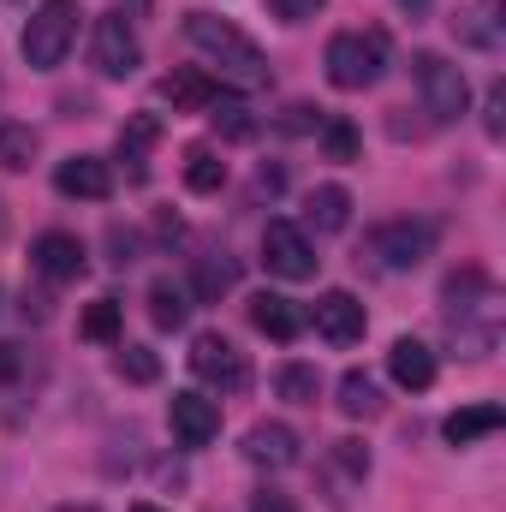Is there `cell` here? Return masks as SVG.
Segmentation results:
<instances>
[{
	"label": "cell",
	"instance_id": "cell-9",
	"mask_svg": "<svg viewBox=\"0 0 506 512\" xmlns=\"http://www.w3.org/2000/svg\"><path fill=\"white\" fill-rule=\"evenodd\" d=\"M143 66V42L131 30L126 12H102L96 18V72L102 78H131Z\"/></svg>",
	"mask_w": 506,
	"mask_h": 512
},
{
	"label": "cell",
	"instance_id": "cell-33",
	"mask_svg": "<svg viewBox=\"0 0 506 512\" xmlns=\"http://www.w3.org/2000/svg\"><path fill=\"white\" fill-rule=\"evenodd\" d=\"M483 131H489V137H501V131H506V90H501V84H489V108H483Z\"/></svg>",
	"mask_w": 506,
	"mask_h": 512
},
{
	"label": "cell",
	"instance_id": "cell-18",
	"mask_svg": "<svg viewBox=\"0 0 506 512\" xmlns=\"http://www.w3.org/2000/svg\"><path fill=\"white\" fill-rule=\"evenodd\" d=\"M501 423H506V411L495 405V399H483V405H459V411L441 423V435H447L453 447H471V441H489Z\"/></svg>",
	"mask_w": 506,
	"mask_h": 512
},
{
	"label": "cell",
	"instance_id": "cell-17",
	"mask_svg": "<svg viewBox=\"0 0 506 512\" xmlns=\"http://www.w3.org/2000/svg\"><path fill=\"white\" fill-rule=\"evenodd\" d=\"M387 376L405 387V393H423V387H435V352L405 334V340H393V352H387Z\"/></svg>",
	"mask_w": 506,
	"mask_h": 512
},
{
	"label": "cell",
	"instance_id": "cell-20",
	"mask_svg": "<svg viewBox=\"0 0 506 512\" xmlns=\"http://www.w3.org/2000/svg\"><path fill=\"white\" fill-rule=\"evenodd\" d=\"M304 221H310L316 233H346V221H352V191H346V185H316L310 203H304Z\"/></svg>",
	"mask_w": 506,
	"mask_h": 512
},
{
	"label": "cell",
	"instance_id": "cell-36",
	"mask_svg": "<svg viewBox=\"0 0 506 512\" xmlns=\"http://www.w3.org/2000/svg\"><path fill=\"white\" fill-rule=\"evenodd\" d=\"M12 376H18V346L0 340V382H12Z\"/></svg>",
	"mask_w": 506,
	"mask_h": 512
},
{
	"label": "cell",
	"instance_id": "cell-5",
	"mask_svg": "<svg viewBox=\"0 0 506 512\" xmlns=\"http://www.w3.org/2000/svg\"><path fill=\"white\" fill-rule=\"evenodd\" d=\"M411 78H417V96H423V114L429 120H459L465 114V102H471V84H465V72L453 66V60H441V54H417L411 60Z\"/></svg>",
	"mask_w": 506,
	"mask_h": 512
},
{
	"label": "cell",
	"instance_id": "cell-32",
	"mask_svg": "<svg viewBox=\"0 0 506 512\" xmlns=\"http://www.w3.org/2000/svg\"><path fill=\"white\" fill-rule=\"evenodd\" d=\"M227 286H233V262L203 256V262H197V298H221Z\"/></svg>",
	"mask_w": 506,
	"mask_h": 512
},
{
	"label": "cell",
	"instance_id": "cell-12",
	"mask_svg": "<svg viewBox=\"0 0 506 512\" xmlns=\"http://www.w3.org/2000/svg\"><path fill=\"white\" fill-rule=\"evenodd\" d=\"M30 268L42 274V280H78L84 268H90V251H84V239L78 233H42L36 245H30Z\"/></svg>",
	"mask_w": 506,
	"mask_h": 512
},
{
	"label": "cell",
	"instance_id": "cell-24",
	"mask_svg": "<svg viewBox=\"0 0 506 512\" xmlns=\"http://www.w3.org/2000/svg\"><path fill=\"white\" fill-rule=\"evenodd\" d=\"M185 185H191L197 197H215V191L227 185V161H221L215 149H191V155H185Z\"/></svg>",
	"mask_w": 506,
	"mask_h": 512
},
{
	"label": "cell",
	"instance_id": "cell-8",
	"mask_svg": "<svg viewBox=\"0 0 506 512\" xmlns=\"http://www.w3.org/2000/svg\"><path fill=\"white\" fill-rule=\"evenodd\" d=\"M316 245H310V233L304 227H292V221H268L262 227V268L268 274H280V280H310L316 274Z\"/></svg>",
	"mask_w": 506,
	"mask_h": 512
},
{
	"label": "cell",
	"instance_id": "cell-34",
	"mask_svg": "<svg viewBox=\"0 0 506 512\" xmlns=\"http://www.w3.org/2000/svg\"><path fill=\"white\" fill-rule=\"evenodd\" d=\"M268 6H274V12H280L286 24H304V18H316V12H322L328 0H268Z\"/></svg>",
	"mask_w": 506,
	"mask_h": 512
},
{
	"label": "cell",
	"instance_id": "cell-37",
	"mask_svg": "<svg viewBox=\"0 0 506 512\" xmlns=\"http://www.w3.org/2000/svg\"><path fill=\"white\" fill-rule=\"evenodd\" d=\"M131 512H167V507H155V501H137V507H131Z\"/></svg>",
	"mask_w": 506,
	"mask_h": 512
},
{
	"label": "cell",
	"instance_id": "cell-2",
	"mask_svg": "<svg viewBox=\"0 0 506 512\" xmlns=\"http://www.w3.org/2000/svg\"><path fill=\"white\" fill-rule=\"evenodd\" d=\"M185 42H191L209 66H221V78H233L239 90H262V84H268V54L256 48L239 24H227V18H215V12H191V18H185Z\"/></svg>",
	"mask_w": 506,
	"mask_h": 512
},
{
	"label": "cell",
	"instance_id": "cell-1",
	"mask_svg": "<svg viewBox=\"0 0 506 512\" xmlns=\"http://www.w3.org/2000/svg\"><path fill=\"white\" fill-rule=\"evenodd\" d=\"M441 304H447V334L465 358H489L501 346V292L483 268H459L447 274L441 286Z\"/></svg>",
	"mask_w": 506,
	"mask_h": 512
},
{
	"label": "cell",
	"instance_id": "cell-22",
	"mask_svg": "<svg viewBox=\"0 0 506 512\" xmlns=\"http://www.w3.org/2000/svg\"><path fill=\"white\" fill-rule=\"evenodd\" d=\"M453 30H459L471 48H501V0H477L471 12L453 18Z\"/></svg>",
	"mask_w": 506,
	"mask_h": 512
},
{
	"label": "cell",
	"instance_id": "cell-6",
	"mask_svg": "<svg viewBox=\"0 0 506 512\" xmlns=\"http://www.w3.org/2000/svg\"><path fill=\"white\" fill-rule=\"evenodd\" d=\"M191 376L197 382H209V387H221V393H245L251 387V358L227 340V334H197L191 340Z\"/></svg>",
	"mask_w": 506,
	"mask_h": 512
},
{
	"label": "cell",
	"instance_id": "cell-7",
	"mask_svg": "<svg viewBox=\"0 0 506 512\" xmlns=\"http://www.w3.org/2000/svg\"><path fill=\"white\" fill-rule=\"evenodd\" d=\"M429 251H435V227H429V221H381L376 233H370V256H376L387 274L423 268Z\"/></svg>",
	"mask_w": 506,
	"mask_h": 512
},
{
	"label": "cell",
	"instance_id": "cell-31",
	"mask_svg": "<svg viewBox=\"0 0 506 512\" xmlns=\"http://www.w3.org/2000/svg\"><path fill=\"white\" fill-rule=\"evenodd\" d=\"M322 149H328V161H358V126L352 120H322Z\"/></svg>",
	"mask_w": 506,
	"mask_h": 512
},
{
	"label": "cell",
	"instance_id": "cell-26",
	"mask_svg": "<svg viewBox=\"0 0 506 512\" xmlns=\"http://www.w3.org/2000/svg\"><path fill=\"white\" fill-rule=\"evenodd\" d=\"M203 114H209V126L221 131L227 143H251V137H256V120H251V108H245V102H221V96H215Z\"/></svg>",
	"mask_w": 506,
	"mask_h": 512
},
{
	"label": "cell",
	"instance_id": "cell-38",
	"mask_svg": "<svg viewBox=\"0 0 506 512\" xmlns=\"http://www.w3.org/2000/svg\"><path fill=\"white\" fill-rule=\"evenodd\" d=\"M54 512H96V507H78V501H72V507H54Z\"/></svg>",
	"mask_w": 506,
	"mask_h": 512
},
{
	"label": "cell",
	"instance_id": "cell-35",
	"mask_svg": "<svg viewBox=\"0 0 506 512\" xmlns=\"http://www.w3.org/2000/svg\"><path fill=\"white\" fill-rule=\"evenodd\" d=\"M251 512H298V501H292V495H280V489H262V495L251 501Z\"/></svg>",
	"mask_w": 506,
	"mask_h": 512
},
{
	"label": "cell",
	"instance_id": "cell-39",
	"mask_svg": "<svg viewBox=\"0 0 506 512\" xmlns=\"http://www.w3.org/2000/svg\"><path fill=\"white\" fill-rule=\"evenodd\" d=\"M399 6H411V12H417V6H423V0H399Z\"/></svg>",
	"mask_w": 506,
	"mask_h": 512
},
{
	"label": "cell",
	"instance_id": "cell-4",
	"mask_svg": "<svg viewBox=\"0 0 506 512\" xmlns=\"http://www.w3.org/2000/svg\"><path fill=\"white\" fill-rule=\"evenodd\" d=\"M78 42V0H42L24 24V60L36 72H54Z\"/></svg>",
	"mask_w": 506,
	"mask_h": 512
},
{
	"label": "cell",
	"instance_id": "cell-19",
	"mask_svg": "<svg viewBox=\"0 0 506 512\" xmlns=\"http://www.w3.org/2000/svg\"><path fill=\"white\" fill-rule=\"evenodd\" d=\"M215 78L209 72H167L161 78V102H173V114H203L215 102Z\"/></svg>",
	"mask_w": 506,
	"mask_h": 512
},
{
	"label": "cell",
	"instance_id": "cell-27",
	"mask_svg": "<svg viewBox=\"0 0 506 512\" xmlns=\"http://www.w3.org/2000/svg\"><path fill=\"white\" fill-rule=\"evenodd\" d=\"M30 161H36V131L24 126V120H0V167L18 173Z\"/></svg>",
	"mask_w": 506,
	"mask_h": 512
},
{
	"label": "cell",
	"instance_id": "cell-23",
	"mask_svg": "<svg viewBox=\"0 0 506 512\" xmlns=\"http://www.w3.org/2000/svg\"><path fill=\"white\" fill-rule=\"evenodd\" d=\"M340 411H346V417H376L381 411V387H376L370 370H346V376H340Z\"/></svg>",
	"mask_w": 506,
	"mask_h": 512
},
{
	"label": "cell",
	"instance_id": "cell-10",
	"mask_svg": "<svg viewBox=\"0 0 506 512\" xmlns=\"http://www.w3.org/2000/svg\"><path fill=\"white\" fill-rule=\"evenodd\" d=\"M310 322H316V334H322L328 346H358L364 328H370V316H364V304H358L352 292H322L316 310H310Z\"/></svg>",
	"mask_w": 506,
	"mask_h": 512
},
{
	"label": "cell",
	"instance_id": "cell-3",
	"mask_svg": "<svg viewBox=\"0 0 506 512\" xmlns=\"http://www.w3.org/2000/svg\"><path fill=\"white\" fill-rule=\"evenodd\" d=\"M328 66V84L334 90H370L381 72H387V36L381 30H340L322 54Z\"/></svg>",
	"mask_w": 506,
	"mask_h": 512
},
{
	"label": "cell",
	"instance_id": "cell-16",
	"mask_svg": "<svg viewBox=\"0 0 506 512\" xmlns=\"http://www.w3.org/2000/svg\"><path fill=\"white\" fill-rule=\"evenodd\" d=\"M245 459L262 465V471H286V465H298V435H292L286 423H251Z\"/></svg>",
	"mask_w": 506,
	"mask_h": 512
},
{
	"label": "cell",
	"instance_id": "cell-11",
	"mask_svg": "<svg viewBox=\"0 0 506 512\" xmlns=\"http://www.w3.org/2000/svg\"><path fill=\"white\" fill-rule=\"evenodd\" d=\"M167 423H173V441L179 447H209L221 435V405L203 399V393H173L167 399Z\"/></svg>",
	"mask_w": 506,
	"mask_h": 512
},
{
	"label": "cell",
	"instance_id": "cell-21",
	"mask_svg": "<svg viewBox=\"0 0 506 512\" xmlns=\"http://www.w3.org/2000/svg\"><path fill=\"white\" fill-rule=\"evenodd\" d=\"M155 137H161V126H155V114H131L126 126H120V161H131V179H149V149H155Z\"/></svg>",
	"mask_w": 506,
	"mask_h": 512
},
{
	"label": "cell",
	"instance_id": "cell-29",
	"mask_svg": "<svg viewBox=\"0 0 506 512\" xmlns=\"http://www.w3.org/2000/svg\"><path fill=\"white\" fill-rule=\"evenodd\" d=\"M84 340H102V346L120 340V298H96L84 310Z\"/></svg>",
	"mask_w": 506,
	"mask_h": 512
},
{
	"label": "cell",
	"instance_id": "cell-15",
	"mask_svg": "<svg viewBox=\"0 0 506 512\" xmlns=\"http://www.w3.org/2000/svg\"><path fill=\"white\" fill-rule=\"evenodd\" d=\"M251 328L268 334V340H280V346H292V340L310 328V316H304L292 298H280V292H256L251 298Z\"/></svg>",
	"mask_w": 506,
	"mask_h": 512
},
{
	"label": "cell",
	"instance_id": "cell-13",
	"mask_svg": "<svg viewBox=\"0 0 506 512\" xmlns=\"http://www.w3.org/2000/svg\"><path fill=\"white\" fill-rule=\"evenodd\" d=\"M54 191L60 197H84V203H108L114 197V173L102 155H72L54 167Z\"/></svg>",
	"mask_w": 506,
	"mask_h": 512
},
{
	"label": "cell",
	"instance_id": "cell-28",
	"mask_svg": "<svg viewBox=\"0 0 506 512\" xmlns=\"http://www.w3.org/2000/svg\"><path fill=\"white\" fill-rule=\"evenodd\" d=\"M185 310H191V304H185V286H179V280H155V286H149V322H155V328H179Z\"/></svg>",
	"mask_w": 506,
	"mask_h": 512
},
{
	"label": "cell",
	"instance_id": "cell-25",
	"mask_svg": "<svg viewBox=\"0 0 506 512\" xmlns=\"http://www.w3.org/2000/svg\"><path fill=\"white\" fill-rule=\"evenodd\" d=\"M274 393H280L286 405H316V399H322V376H316L310 364H280Z\"/></svg>",
	"mask_w": 506,
	"mask_h": 512
},
{
	"label": "cell",
	"instance_id": "cell-30",
	"mask_svg": "<svg viewBox=\"0 0 506 512\" xmlns=\"http://www.w3.org/2000/svg\"><path fill=\"white\" fill-rule=\"evenodd\" d=\"M114 370H120V382H137V387H149L155 376H161V358H155L149 346H120V358H114Z\"/></svg>",
	"mask_w": 506,
	"mask_h": 512
},
{
	"label": "cell",
	"instance_id": "cell-14",
	"mask_svg": "<svg viewBox=\"0 0 506 512\" xmlns=\"http://www.w3.org/2000/svg\"><path fill=\"white\" fill-rule=\"evenodd\" d=\"M364 477H370V453H364L358 441H334L328 459H322V489H328V501L346 507L352 489H364Z\"/></svg>",
	"mask_w": 506,
	"mask_h": 512
}]
</instances>
